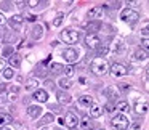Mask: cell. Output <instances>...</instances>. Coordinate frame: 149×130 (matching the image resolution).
<instances>
[{"mask_svg":"<svg viewBox=\"0 0 149 130\" xmlns=\"http://www.w3.org/2000/svg\"><path fill=\"white\" fill-rule=\"evenodd\" d=\"M32 98L37 103H47V101H48V93H47V90H43V88H37V90L34 92Z\"/></svg>","mask_w":149,"mask_h":130,"instance_id":"9c48e42d","label":"cell"},{"mask_svg":"<svg viewBox=\"0 0 149 130\" xmlns=\"http://www.w3.org/2000/svg\"><path fill=\"white\" fill-rule=\"evenodd\" d=\"M5 24V18H3V15L0 13V26H3Z\"/></svg>","mask_w":149,"mask_h":130,"instance_id":"b9f144b4","label":"cell"},{"mask_svg":"<svg viewBox=\"0 0 149 130\" xmlns=\"http://www.w3.org/2000/svg\"><path fill=\"white\" fill-rule=\"evenodd\" d=\"M0 130H11L10 127H0Z\"/></svg>","mask_w":149,"mask_h":130,"instance_id":"c3c4849f","label":"cell"},{"mask_svg":"<svg viewBox=\"0 0 149 130\" xmlns=\"http://www.w3.org/2000/svg\"><path fill=\"white\" fill-rule=\"evenodd\" d=\"M45 74H47V71L43 69V66H40V68L37 66L36 68V75H45Z\"/></svg>","mask_w":149,"mask_h":130,"instance_id":"d6a6232c","label":"cell"},{"mask_svg":"<svg viewBox=\"0 0 149 130\" xmlns=\"http://www.w3.org/2000/svg\"><path fill=\"white\" fill-rule=\"evenodd\" d=\"M143 36H144V39H148V27H144V29H143Z\"/></svg>","mask_w":149,"mask_h":130,"instance_id":"ee69618b","label":"cell"},{"mask_svg":"<svg viewBox=\"0 0 149 130\" xmlns=\"http://www.w3.org/2000/svg\"><path fill=\"white\" fill-rule=\"evenodd\" d=\"M63 20H64V15H63V13H58V15L55 16V20H53V26H55V27H59V26L63 24Z\"/></svg>","mask_w":149,"mask_h":130,"instance_id":"83f0119b","label":"cell"},{"mask_svg":"<svg viewBox=\"0 0 149 130\" xmlns=\"http://www.w3.org/2000/svg\"><path fill=\"white\" fill-rule=\"evenodd\" d=\"M79 82H80V85H87V77H85V75L79 77Z\"/></svg>","mask_w":149,"mask_h":130,"instance_id":"8d00e7d4","label":"cell"},{"mask_svg":"<svg viewBox=\"0 0 149 130\" xmlns=\"http://www.w3.org/2000/svg\"><path fill=\"white\" fill-rule=\"evenodd\" d=\"M85 45L90 50H98L101 45V40L96 34H87V36H85Z\"/></svg>","mask_w":149,"mask_h":130,"instance_id":"5b68a950","label":"cell"},{"mask_svg":"<svg viewBox=\"0 0 149 130\" xmlns=\"http://www.w3.org/2000/svg\"><path fill=\"white\" fill-rule=\"evenodd\" d=\"M100 130H103V129H100Z\"/></svg>","mask_w":149,"mask_h":130,"instance_id":"f5cc1de1","label":"cell"},{"mask_svg":"<svg viewBox=\"0 0 149 130\" xmlns=\"http://www.w3.org/2000/svg\"><path fill=\"white\" fill-rule=\"evenodd\" d=\"M133 59H136V61H146L148 59V52L146 50H136L135 53H133Z\"/></svg>","mask_w":149,"mask_h":130,"instance_id":"ac0fdd59","label":"cell"},{"mask_svg":"<svg viewBox=\"0 0 149 130\" xmlns=\"http://www.w3.org/2000/svg\"><path fill=\"white\" fill-rule=\"evenodd\" d=\"M88 20H100L101 16H103V7H93L88 10L87 13Z\"/></svg>","mask_w":149,"mask_h":130,"instance_id":"30bf717a","label":"cell"},{"mask_svg":"<svg viewBox=\"0 0 149 130\" xmlns=\"http://www.w3.org/2000/svg\"><path fill=\"white\" fill-rule=\"evenodd\" d=\"M61 39L64 40L66 43H77L79 39H80V32L72 29V27H69V29H64L61 32Z\"/></svg>","mask_w":149,"mask_h":130,"instance_id":"3957f363","label":"cell"},{"mask_svg":"<svg viewBox=\"0 0 149 130\" xmlns=\"http://www.w3.org/2000/svg\"><path fill=\"white\" fill-rule=\"evenodd\" d=\"M45 85H47V87H52V88H53V85H55V84H53V80H47Z\"/></svg>","mask_w":149,"mask_h":130,"instance_id":"7bdbcfd3","label":"cell"},{"mask_svg":"<svg viewBox=\"0 0 149 130\" xmlns=\"http://www.w3.org/2000/svg\"><path fill=\"white\" fill-rule=\"evenodd\" d=\"M112 45H114V47H112L114 52H120V50H122V42H120V40H116Z\"/></svg>","mask_w":149,"mask_h":130,"instance_id":"1f68e13d","label":"cell"},{"mask_svg":"<svg viewBox=\"0 0 149 130\" xmlns=\"http://www.w3.org/2000/svg\"><path fill=\"white\" fill-rule=\"evenodd\" d=\"M42 130H48V129H42Z\"/></svg>","mask_w":149,"mask_h":130,"instance_id":"f907efd6","label":"cell"},{"mask_svg":"<svg viewBox=\"0 0 149 130\" xmlns=\"http://www.w3.org/2000/svg\"><path fill=\"white\" fill-rule=\"evenodd\" d=\"M40 114H42V108H40L39 104H32V106L27 108V116L32 117V119L40 117Z\"/></svg>","mask_w":149,"mask_h":130,"instance_id":"4fadbf2b","label":"cell"},{"mask_svg":"<svg viewBox=\"0 0 149 130\" xmlns=\"http://www.w3.org/2000/svg\"><path fill=\"white\" fill-rule=\"evenodd\" d=\"M3 96H5L3 93H0V103H3V101H5V98H3Z\"/></svg>","mask_w":149,"mask_h":130,"instance_id":"7dc6e473","label":"cell"},{"mask_svg":"<svg viewBox=\"0 0 149 130\" xmlns=\"http://www.w3.org/2000/svg\"><path fill=\"white\" fill-rule=\"evenodd\" d=\"M111 125L114 127L116 130H127L130 125V120L125 114H116L111 120Z\"/></svg>","mask_w":149,"mask_h":130,"instance_id":"6da1fadb","label":"cell"},{"mask_svg":"<svg viewBox=\"0 0 149 130\" xmlns=\"http://www.w3.org/2000/svg\"><path fill=\"white\" fill-rule=\"evenodd\" d=\"M107 52H109V47H107V45H104L103 48H100V55H103V56L106 55Z\"/></svg>","mask_w":149,"mask_h":130,"instance_id":"e575fe53","label":"cell"},{"mask_svg":"<svg viewBox=\"0 0 149 130\" xmlns=\"http://www.w3.org/2000/svg\"><path fill=\"white\" fill-rule=\"evenodd\" d=\"M2 36H3V34H2V32H0V39H2Z\"/></svg>","mask_w":149,"mask_h":130,"instance_id":"681fc988","label":"cell"},{"mask_svg":"<svg viewBox=\"0 0 149 130\" xmlns=\"http://www.w3.org/2000/svg\"><path fill=\"white\" fill-rule=\"evenodd\" d=\"M135 111L138 114H146L148 113V101L146 100H139V101H136V104H135Z\"/></svg>","mask_w":149,"mask_h":130,"instance_id":"9a60e30c","label":"cell"},{"mask_svg":"<svg viewBox=\"0 0 149 130\" xmlns=\"http://www.w3.org/2000/svg\"><path fill=\"white\" fill-rule=\"evenodd\" d=\"M148 48H149V40L143 39V50H148Z\"/></svg>","mask_w":149,"mask_h":130,"instance_id":"d590c367","label":"cell"},{"mask_svg":"<svg viewBox=\"0 0 149 130\" xmlns=\"http://www.w3.org/2000/svg\"><path fill=\"white\" fill-rule=\"evenodd\" d=\"M63 58H64L66 63H69V64L72 66L79 59V52L75 48H66L64 52H63Z\"/></svg>","mask_w":149,"mask_h":130,"instance_id":"8992f818","label":"cell"},{"mask_svg":"<svg viewBox=\"0 0 149 130\" xmlns=\"http://www.w3.org/2000/svg\"><path fill=\"white\" fill-rule=\"evenodd\" d=\"M103 95H106L107 98L114 100V98H117V96H119V88H117L116 85H107V87L103 90Z\"/></svg>","mask_w":149,"mask_h":130,"instance_id":"8fae6325","label":"cell"},{"mask_svg":"<svg viewBox=\"0 0 149 130\" xmlns=\"http://www.w3.org/2000/svg\"><path fill=\"white\" fill-rule=\"evenodd\" d=\"M107 71H109V68H107V63L104 61V59L95 58L93 61H91V72H93V74H96V75H104Z\"/></svg>","mask_w":149,"mask_h":130,"instance_id":"7a4b0ae2","label":"cell"},{"mask_svg":"<svg viewBox=\"0 0 149 130\" xmlns=\"http://www.w3.org/2000/svg\"><path fill=\"white\" fill-rule=\"evenodd\" d=\"M64 69V66L59 64V63H52V64L48 66V69H47V72H52V74H59V72Z\"/></svg>","mask_w":149,"mask_h":130,"instance_id":"ffe728a7","label":"cell"},{"mask_svg":"<svg viewBox=\"0 0 149 130\" xmlns=\"http://www.w3.org/2000/svg\"><path fill=\"white\" fill-rule=\"evenodd\" d=\"M56 130H59V129H56Z\"/></svg>","mask_w":149,"mask_h":130,"instance_id":"816d5d0a","label":"cell"},{"mask_svg":"<svg viewBox=\"0 0 149 130\" xmlns=\"http://www.w3.org/2000/svg\"><path fill=\"white\" fill-rule=\"evenodd\" d=\"M55 120V116H53L52 113H48V114H45V116L42 117V119L37 122V127H42V125H47V124H50V122H53Z\"/></svg>","mask_w":149,"mask_h":130,"instance_id":"44dd1931","label":"cell"},{"mask_svg":"<svg viewBox=\"0 0 149 130\" xmlns=\"http://www.w3.org/2000/svg\"><path fill=\"white\" fill-rule=\"evenodd\" d=\"M64 125L68 127V129H75V127L79 125V117L75 116L74 113H68L64 117Z\"/></svg>","mask_w":149,"mask_h":130,"instance_id":"ba28073f","label":"cell"},{"mask_svg":"<svg viewBox=\"0 0 149 130\" xmlns=\"http://www.w3.org/2000/svg\"><path fill=\"white\" fill-rule=\"evenodd\" d=\"M132 130H141V124H133Z\"/></svg>","mask_w":149,"mask_h":130,"instance_id":"ab89813d","label":"cell"},{"mask_svg":"<svg viewBox=\"0 0 149 130\" xmlns=\"http://www.w3.org/2000/svg\"><path fill=\"white\" fill-rule=\"evenodd\" d=\"M24 20H27V21H31V23H34V21L37 20V16H34V15H26V16H23Z\"/></svg>","mask_w":149,"mask_h":130,"instance_id":"836d02e7","label":"cell"},{"mask_svg":"<svg viewBox=\"0 0 149 130\" xmlns=\"http://www.w3.org/2000/svg\"><path fill=\"white\" fill-rule=\"evenodd\" d=\"M58 124H61V125H64V117H59V119H58Z\"/></svg>","mask_w":149,"mask_h":130,"instance_id":"f6af8a7d","label":"cell"},{"mask_svg":"<svg viewBox=\"0 0 149 130\" xmlns=\"http://www.w3.org/2000/svg\"><path fill=\"white\" fill-rule=\"evenodd\" d=\"M23 23H24L23 15H13V16L10 18V26L13 27V29H19V27L23 26Z\"/></svg>","mask_w":149,"mask_h":130,"instance_id":"7c38bea8","label":"cell"},{"mask_svg":"<svg viewBox=\"0 0 149 130\" xmlns=\"http://www.w3.org/2000/svg\"><path fill=\"white\" fill-rule=\"evenodd\" d=\"M101 114H103V109H101L100 104H96V103L91 104V106H90V116L91 117H100Z\"/></svg>","mask_w":149,"mask_h":130,"instance_id":"7402d4cb","label":"cell"},{"mask_svg":"<svg viewBox=\"0 0 149 130\" xmlns=\"http://www.w3.org/2000/svg\"><path fill=\"white\" fill-rule=\"evenodd\" d=\"M3 69H5V59L0 58V71H3Z\"/></svg>","mask_w":149,"mask_h":130,"instance_id":"60d3db41","label":"cell"},{"mask_svg":"<svg viewBox=\"0 0 149 130\" xmlns=\"http://www.w3.org/2000/svg\"><path fill=\"white\" fill-rule=\"evenodd\" d=\"M114 108L119 109V111H125L127 108H128V103H127V101H119L117 104H114Z\"/></svg>","mask_w":149,"mask_h":130,"instance_id":"4dcf8cb0","label":"cell"},{"mask_svg":"<svg viewBox=\"0 0 149 130\" xmlns=\"http://www.w3.org/2000/svg\"><path fill=\"white\" fill-rule=\"evenodd\" d=\"M39 87V80L36 77H31L26 80V90H34V88Z\"/></svg>","mask_w":149,"mask_h":130,"instance_id":"d4e9b609","label":"cell"},{"mask_svg":"<svg viewBox=\"0 0 149 130\" xmlns=\"http://www.w3.org/2000/svg\"><path fill=\"white\" fill-rule=\"evenodd\" d=\"M63 71H64V74H66V79H69L71 75H74V66L68 64L64 69H63Z\"/></svg>","mask_w":149,"mask_h":130,"instance_id":"f546056e","label":"cell"},{"mask_svg":"<svg viewBox=\"0 0 149 130\" xmlns=\"http://www.w3.org/2000/svg\"><path fill=\"white\" fill-rule=\"evenodd\" d=\"M18 93H19V87H11L10 92H8V100L15 101L18 98Z\"/></svg>","mask_w":149,"mask_h":130,"instance_id":"484cf974","label":"cell"},{"mask_svg":"<svg viewBox=\"0 0 149 130\" xmlns=\"http://www.w3.org/2000/svg\"><path fill=\"white\" fill-rule=\"evenodd\" d=\"M8 63H10L11 69H13V68H19V66H21V58H19V55H18V53L10 55V56H8Z\"/></svg>","mask_w":149,"mask_h":130,"instance_id":"e0dca14e","label":"cell"},{"mask_svg":"<svg viewBox=\"0 0 149 130\" xmlns=\"http://www.w3.org/2000/svg\"><path fill=\"white\" fill-rule=\"evenodd\" d=\"M13 75H15V71L11 68H5L3 69V79L10 80V79H13Z\"/></svg>","mask_w":149,"mask_h":130,"instance_id":"f1b7e54d","label":"cell"},{"mask_svg":"<svg viewBox=\"0 0 149 130\" xmlns=\"http://www.w3.org/2000/svg\"><path fill=\"white\" fill-rule=\"evenodd\" d=\"M120 20H122L123 23L133 24V23H136V21L139 20V15H138V11L132 10V8H125V10L120 13Z\"/></svg>","mask_w":149,"mask_h":130,"instance_id":"277c9868","label":"cell"},{"mask_svg":"<svg viewBox=\"0 0 149 130\" xmlns=\"http://www.w3.org/2000/svg\"><path fill=\"white\" fill-rule=\"evenodd\" d=\"M27 5H29V7H37V5H39V2H37V0H29V2H27Z\"/></svg>","mask_w":149,"mask_h":130,"instance_id":"74e56055","label":"cell"},{"mask_svg":"<svg viewBox=\"0 0 149 130\" xmlns=\"http://www.w3.org/2000/svg\"><path fill=\"white\" fill-rule=\"evenodd\" d=\"M5 88H7V87H5V84H0V93H2V92H3Z\"/></svg>","mask_w":149,"mask_h":130,"instance_id":"bcb514c9","label":"cell"},{"mask_svg":"<svg viewBox=\"0 0 149 130\" xmlns=\"http://www.w3.org/2000/svg\"><path fill=\"white\" fill-rule=\"evenodd\" d=\"M79 129L80 130H91L93 129V122L90 120V117H84L82 120H79Z\"/></svg>","mask_w":149,"mask_h":130,"instance_id":"2e32d148","label":"cell"},{"mask_svg":"<svg viewBox=\"0 0 149 130\" xmlns=\"http://www.w3.org/2000/svg\"><path fill=\"white\" fill-rule=\"evenodd\" d=\"M114 109H116V108H114V104H107V106H106V111H107V113H112Z\"/></svg>","mask_w":149,"mask_h":130,"instance_id":"f35d334b","label":"cell"},{"mask_svg":"<svg viewBox=\"0 0 149 130\" xmlns=\"http://www.w3.org/2000/svg\"><path fill=\"white\" fill-rule=\"evenodd\" d=\"M79 103L85 108H90L91 104H93V96H90V95H82V96L79 98Z\"/></svg>","mask_w":149,"mask_h":130,"instance_id":"d6986e66","label":"cell"},{"mask_svg":"<svg viewBox=\"0 0 149 130\" xmlns=\"http://www.w3.org/2000/svg\"><path fill=\"white\" fill-rule=\"evenodd\" d=\"M111 74H112V77H123V75L128 74V69H127V66L120 64V63H114L111 66Z\"/></svg>","mask_w":149,"mask_h":130,"instance_id":"52a82bcc","label":"cell"},{"mask_svg":"<svg viewBox=\"0 0 149 130\" xmlns=\"http://www.w3.org/2000/svg\"><path fill=\"white\" fill-rule=\"evenodd\" d=\"M59 87H61V88H63V92H64V90H68V88H71V87H72V84H71V80H69V79L61 77V79H59Z\"/></svg>","mask_w":149,"mask_h":130,"instance_id":"4316f807","label":"cell"},{"mask_svg":"<svg viewBox=\"0 0 149 130\" xmlns=\"http://www.w3.org/2000/svg\"><path fill=\"white\" fill-rule=\"evenodd\" d=\"M42 37H43V27L39 24V26H36L32 29V39L34 40H40Z\"/></svg>","mask_w":149,"mask_h":130,"instance_id":"603a6c76","label":"cell"},{"mask_svg":"<svg viewBox=\"0 0 149 130\" xmlns=\"http://www.w3.org/2000/svg\"><path fill=\"white\" fill-rule=\"evenodd\" d=\"M56 96H58V103L59 104H69L71 103V95L69 93H66V92H63V90H59L58 93H56Z\"/></svg>","mask_w":149,"mask_h":130,"instance_id":"5bb4252c","label":"cell"},{"mask_svg":"<svg viewBox=\"0 0 149 130\" xmlns=\"http://www.w3.org/2000/svg\"><path fill=\"white\" fill-rule=\"evenodd\" d=\"M13 122V117L10 114H5V113H0V127H5L7 124Z\"/></svg>","mask_w":149,"mask_h":130,"instance_id":"cb8c5ba5","label":"cell"}]
</instances>
